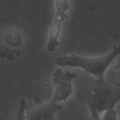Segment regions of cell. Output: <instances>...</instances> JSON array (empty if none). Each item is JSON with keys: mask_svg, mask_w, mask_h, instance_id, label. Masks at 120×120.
<instances>
[{"mask_svg": "<svg viewBox=\"0 0 120 120\" xmlns=\"http://www.w3.org/2000/svg\"><path fill=\"white\" fill-rule=\"evenodd\" d=\"M117 64H116V65L115 66V69L117 71L118 76L120 77V54L117 56Z\"/></svg>", "mask_w": 120, "mask_h": 120, "instance_id": "cell-11", "label": "cell"}, {"mask_svg": "<svg viewBox=\"0 0 120 120\" xmlns=\"http://www.w3.org/2000/svg\"><path fill=\"white\" fill-rule=\"evenodd\" d=\"M61 109L59 103L52 100L43 102L39 97H35L34 102L26 105V120H55L56 114Z\"/></svg>", "mask_w": 120, "mask_h": 120, "instance_id": "cell-4", "label": "cell"}, {"mask_svg": "<svg viewBox=\"0 0 120 120\" xmlns=\"http://www.w3.org/2000/svg\"><path fill=\"white\" fill-rule=\"evenodd\" d=\"M77 76L75 72L57 69L53 74L55 89L52 101L55 102L66 101L73 93L72 81Z\"/></svg>", "mask_w": 120, "mask_h": 120, "instance_id": "cell-5", "label": "cell"}, {"mask_svg": "<svg viewBox=\"0 0 120 120\" xmlns=\"http://www.w3.org/2000/svg\"><path fill=\"white\" fill-rule=\"evenodd\" d=\"M83 100L84 103L87 105V106L89 108V111H90V115H91V120H101L100 116V114L97 112V110L96 109L94 105L92 98H91V92L88 94V95H87L86 98H83Z\"/></svg>", "mask_w": 120, "mask_h": 120, "instance_id": "cell-8", "label": "cell"}, {"mask_svg": "<svg viewBox=\"0 0 120 120\" xmlns=\"http://www.w3.org/2000/svg\"><path fill=\"white\" fill-rule=\"evenodd\" d=\"M55 16L66 15V12L70 9L69 0H55Z\"/></svg>", "mask_w": 120, "mask_h": 120, "instance_id": "cell-7", "label": "cell"}, {"mask_svg": "<svg viewBox=\"0 0 120 120\" xmlns=\"http://www.w3.org/2000/svg\"><path fill=\"white\" fill-rule=\"evenodd\" d=\"M29 45L28 30L14 18H6L0 23V59L16 61L23 56Z\"/></svg>", "mask_w": 120, "mask_h": 120, "instance_id": "cell-1", "label": "cell"}, {"mask_svg": "<svg viewBox=\"0 0 120 120\" xmlns=\"http://www.w3.org/2000/svg\"><path fill=\"white\" fill-rule=\"evenodd\" d=\"M90 92L94 105L99 114L114 108L120 101V88L105 78L94 80Z\"/></svg>", "mask_w": 120, "mask_h": 120, "instance_id": "cell-3", "label": "cell"}, {"mask_svg": "<svg viewBox=\"0 0 120 120\" xmlns=\"http://www.w3.org/2000/svg\"><path fill=\"white\" fill-rule=\"evenodd\" d=\"M118 112V111L115 109V108L109 109L104 112V114L101 119V120H119Z\"/></svg>", "mask_w": 120, "mask_h": 120, "instance_id": "cell-10", "label": "cell"}, {"mask_svg": "<svg viewBox=\"0 0 120 120\" xmlns=\"http://www.w3.org/2000/svg\"><path fill=\"white\" fill-rule=\"evenodd\" d=\"M120 54V45H114L110 52L103 56L84 57L71 54L56 58L55 63L62 67L82 68L96 79H103L108 68Z\"/></svg>", "mask_w": 120, "mask_h": 120, "instance_id": "cell-2", "label": "cell"}, {"mask_svg": "<svg viewBox=\"0 0 120 120\" xmlns=\"http://www.w3.org/2000/svg\"><path fill=\"white\" fill-rule=\"evenodd\" d=\"M68 17V15L64 16L55 15V18L49 29L46 44V49L49 52H53L56 51L57 48L60 45V34L63 23Z\"/></svg>", "mask_w": 120, "mask_h": 120, "instance_id": "cell-6", "label": "cell"}, {"mask_svg": "<svg viewBox=\"0 0 120 120\" xmlns=\"http://www.w3.org/2000/svg\"><path fill=\"white\" fill-rule=\"evenodd\" d=\"M26 102L24 98H22L20 101L19 107L13 115L11 120H26L25 114V109Z\"/></svg>", "mask_w": 120, "mask_h": 120, "instance_id": "cell-9", "label": "cell"}]
</instances>
